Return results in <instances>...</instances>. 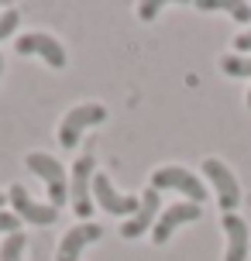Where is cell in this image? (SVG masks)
Returning a JSON list of instances; mask_svg holds the SVG:
<instances>
[{
  "label": "cell",
  "instance_id": "cell-1",
  "mask_svg": "<svg viewBox=\"0 0 251 261\" xmlns=\"http://www.w3.org/2000/svg\"><path fill=\"white\" fill-rule=\"evenodd\" d=\"M152 189L162 193V189H175V193H183L189 203H199L203 206V199H207V186L199 182V175H193L189 169L183 165H162V169L152 172Z\"/></svg>",
  "mask_w": 251,
  "mask_h": 261
},
{
  "label": "cell",
  "instance_id": "cell-2",
  "mask_svg": "<svg viewBox=\"0 0 251 261\" xmlns=\"http://www.w3.org/2000/svg\"><path fill=\"white\" fill-rule=\"evenodd\" d=\"M24 165L38 175L41 182H45V189H48V196H52V206L59 210L69 199V182H66V169H62V162L52 158V155H45V151H31V155H24Z\"/></svg>",
  "mask_w": 251,
  "mask_h": 261
},
{
  "label": "cell",
  "instance_id": "cell-3",
  "mask_svg": "<svg viewBox=\"0 0 251 261\" xmlns=\"http://www.w3.org/2000/svg\"><path fill=\"white\" fill-rule=\"evenodd\" d=\"M93 175H96V155H80L76 158V165H72V179H69V203L76 210V217H86L93 213Z\"/></svg>",
  "mask_w": 251,
  "mask_h": 261
},
{
  "label": "cell",
  "instance_id": "cell-4",
  "mask_svg": "<svg viewBox=\"0 0 251 261\" xmlns=\"http://www.w3.org/2000/svg\"><path fill=\"white\" fill-rule=\"evenodd\" d=\"M104 120H107V107L104 103H80V107H72L66 117H62V124H59V144H62L66 151H72L76 141L83 138V130L96 127V124H104Z\"/></svg>",
  "mask_w": 251,
  "mask_h": 261
},
{
  "label": "cell",
  "instance_id": "cell-5",
  "mask_svg": "<svg viewBox=\"0 0 251 261\" xmlns=\"http://www.w3.org/2000/svg\"><path fill=\"white\" fill-rule=\"evenodd\" d=\"M203 175L207 182H213V193H217V203L224 213H234L241 206V182L238 175L227 169L220 158H203Z\"/></svg>",
  "mask_w": 251,
  "mask_h": 261
},
{
  "label": "cell",
  "instance_id": "cell-6",
  "mask_svg": "<svg viewBox=\"0 0 251 261\" xmlns=\"http://www.w3.org/2000/svg\"><path fill=\"white\" fill-rule=\"evenodd\" d=\"M203 217V206L199 203H189V199H183V203H172V206H162L159 220H155V227H152V241L155 244H169V237L183 227V223H193Z\"/></svg>",
  "mask_w": 251,
  "mask_h": 261
},
{
  "label": "cell",
  "instance_id": "cell-7",
  "mask_svg": "<svg viewBox=\"0 0 251 261\" xmlns=\"http://www.w3.org/2000/svg\"><path fill=\"white\" fill-rule=\"evenodd\" d=\"M93 196H96V203H100L107 213H114V217H134L138 206H141V196L117 193L107 172H96V175H93Z\"/></svg>",
  "mask_w": 251,
  "mask_h": 261
},
{
  "label": "cell",
  "instance_id": "cell-8",
  "mask_svg": "<svg viewBox=\"0 0 251 261\" xmlns=\"http://www.w3.org/2000/svg\"><path fill=\"white\" fill-rule=\"evenodd\" d=\"M7 203L14 206V217L35 223V227H52V223L59 220V210H55V206H45V203H35L21 182H14L11 189H7Z\"/></svg>",
  "mask_w": 251,
  "mask_h": 261
},
{
  "label": "cell",
  "instance_id": "cell-9",
  "mask_svg": "<svg viewBox=\"0 0 251 261\" xmlns=\"http://www.w3.org/2000/svg\"><path fill=\"white\" fill-rule=\"evenodd\" d=\"M14 48H17V55H41L52 69H66V48H62L52 35H45V31L21 35V38L14 41Z\"/></svg>",
  "mask_w": 251,
  "mask_h": 261
},
{
  "label": "cell",
  "instance_id": "cell-10",
  "mask_svg": "<svg viewBox=\"0 0 251 261\" xmlns=\"http://www.w3.org/2000/svg\"><path fill=\"white\" fill-rule=\"evenodd\" d=\"M220 230H224V237H227L224 261H248V254H251L248 220L238 217V213H224V217H220Z\"/></svg>",
  "mask_w": 251,
  "mask_h": 261
},
{
  "label": "cell",
  "instance_id": "cell-11",
  "mask_svg": "<svg viewBox=\"0 0 251 261\" xmlns=\"http://www.w3.org/2000/svg\"><path fill=\"white\" fill-rule=\"evenodd\" d=\"M104 237V227L100 223H76V227H69L62 241H59V251H55V261H80L83 248L93 244V241H100Z\"/></svg>",
  "mask_w": 251,
  "mask_h": 261
},
{
  "label": "cell",
  "instance_id": "cell-12",
  "mask_svg": "<svg viewBox=\"0 0 251 261\" xmlns=\"http://www.w3.org/2000/svg\"><path fill=\"white\" fill-rule=\"evenodd\" d=\"M162 193H155L152 186H148L145 193H141V206H138V213H134L131 220H124V227H120V237H128V241H134V237H141L145 230H152L155 227V220H159L162 213Z\"/></svg>",
  "mask_w": 251,
  "mask_h": 261
},
{
  "label": "cell",
  "instance_id": "cell-13",
  "mask_svg": "<svg viewBox=\"0 0 251 261\" xmlns=\"http://www.w3.org/2000/svg\"><path fill=\"white\" fill-rule=\"evenodd\" d=\"M220 72L224 76H234V79L251 76V55H238V52L220 55Z\"/></svg>",
  "mask_w": 251,
  "mask_h": 261
},
{
  "label": "cell",
  "instance_id": "cell-14",
  "mask_svg": "<svg viewBox=\"0 0 251 261\" xmlns=\"http://www.w3.org/2000/svg\"><path fill=\"white\" fill-rule=\"evenodd\" d=\"M24 248H28V237L24 234H7L4 248H0V261H21Z\"/></svg>",
  "mask_w": 251,
  "mask_h": 261
},
{
  "label": "cell",
  "instance_id": "cell-15",
  "mask_svg": "<svg viewBox=\"0 0 251 261\" xmlns=\"http://www.w3.org/2000/svg\"><path fill=\"white\" fill-rule=\"evenodd\" d=\"M17 24H21V14H17V11L0 14V41H4V38H11L14 31H17Z\"/></svg>",
  "mask_w": 251,
  "mask_h": 261
},
{
  "label": "cell",
  "instance_id": "cell-16",
  "mask_svg": "<svg viewBox=\"0 0 251 261\" xmlns=\"http://www.w3.org/2000/svg\"><path fill=\"white\" fill-rule=\"evenodd\" d=\"M0 234H21V217H14V213H0Z\"/></svg>",
  "mask_w": 251,
  "mask_h": 261
},
{
  "label": "cell",
  "instance_id": "cell-17",
  "mask_svg": "<svg viewBox=\"0 0 251 261\" xmlns=\"http://www.w3.org/2000/svg\"><path fill=\"white\" fill-rule=\"evenodd\" d=\"M162 7H165L162 0H145V4H138V17H141V21H155V14H159Z\"/></svg>",
  "mask_w": 251,
  "mask_h": 261
},
{
  "label": "cell",
  "instance_id": "cell-18",
  "mask_svg": "<svg viewBox=\"0 0 251 261\" xmlns=\"http://www.w3.org/2000/svg\"><path fill=\"white\" fill-rule=\"evenodd\" d=\"M234 52H238V55H251V28H248V31H241L238 38H234Z\"/></svg>",
  "mask_w": 251,
  "mask_h": 261
},
{
  "label": "cell",
  "instance_id": "cell-19",
  "mask_svg": "<svg viewBox=\"0 0 251 261\" xmlns=\"http://www.w3.org/2000/svg\"><path fill=\"white\" fill-rule=\"evenodd\" d=\"M4 203H7V193H0V213H4Z\"/></svg>",
  "mask_w": 251,
  "mask_h": 261
},
{
  "label": "cell",
  "instance_id": "cell-20",
  "mask_svg": "<svg viewBox=\"0 0 251 261\" xmlns=\"http://www.w3.org/2000/svg\"><path fill=\"white\" fill-rule=\"evenodd\" d=\"M244 103H248V110H251V90H248V96H244Z\"/></svg>",
  "mask_w": 251,
  "mask_h": 261
},
{
  "label": "cell",
  "instance_id": "cell-21",
  "mask_svg": "<svg viewBox=\"0 0 251 261\" xmlns=\"http://www.w3.org/2000/svg\"><path fill=\"white\" fill-rule=\"evenodd\" d=\"M0 76H4V55H0Z\"/></svg>",
  "mask_w": 251,
  "mask_h": 261
}]
</instances>
